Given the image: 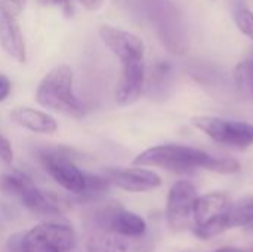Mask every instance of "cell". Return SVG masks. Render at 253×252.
Listing matches in <instances>:
<instances>
[{
  "label": "cell",
  "mask_w": 253,
  "mask_h": 252,
  "mask_svg": "<svg viewBox=\"0 0 253 252\" xmlns=\"http://www.w3.org/2000/svg\"><path fill=\"white\" fill-rule=\"evenodd\" d=\"M135 166H156L168 171H191L206 169L218 174H236L240 171V163L234 159H218L199 149L166 144L144 150L133 159Z\"/></svg>",
  "instance_id": "obj_1"
},
{
  "label": "cell",
  "mask_w": 253,
  "mask_h": 252,
  "mask_svg": "<svg viewBox=\"0 0 253 252\" xmlns=\"http://www.w3.org/2000/svg\"><path fill=\"white\" fill-rule=\"evenodd\" d=\"M36 101L44 108L76 119L84 116V105L74 94L73 70L67 64H59L43 76L36 91Z\"/></svg>",
  "instance_id": "obj_2"
},
{
  "label": "cell",
  "mask_w": 253,
  "mask_h": 252,
  "mask_svg": "<svg viewBox=\"0 0 253 252\" xmlns=\"http://www.w3.org/2000/svg\"><path fill=\"white\" fill-rule=\"evenodd\" d=\"M231 202L225 193L213 192L199 196L194 205L193 233L202 239H212L228 230V212Z\"/></svg>",
  "instance_id": "obj_3"
},
{
  "label": "cell",
  "mask_w": 253,
  "mask_h": 252,
  "mask_svg": "<svg viewBox=\"0 0 253 252\" xmlns=\"http://www.w3.org/2000/svg\"><path fill=\"white\" fill-rule=\"evenodd\" d=\"M0 189L19 199V202L31 212L44 217H56L61 214L59 199L47 192L40 190L27 175L21 172L6 174L0 180Z\"/></svg>",
  "instance_id": "obj_4"
},
{
  "label": "cell",
  "mask_w": 253,
  "mask_h": 252,
  "mask_svg": "<svg viewBox=\"0 0 253 252\" xmlns=\"http://www.w3.org/2000/svg\"><path fill=\"white\" fill-rule=\"evenodd\" d=\"M77 244L71 226L61 223H43L22 235L21 252H70Z\"/></svg>",
  "instance_id": "obj_5"
},
{
  "label": "cell",
  "mask_w": 253,
  "mask_h": 252,
  "mask_svg": "<svg viewBox=\"0 0 253 252\" xmlns=\"http://www.w3.org/2000/svg\"><path fill=\"white\" fill-rule=\"evenodd\" d=\"M39 160L46 174L62 189L79 196L84 193L87 174L80 171L64 149H43L39 151Z\"/></svg>",
  "instance_id": "obj_6"
},
{
  "label": "cell",
  "mask_w": 253,
  "mask_h": 252,
  "mask_svg": "<svg viewBox=\"0 0 253 252\" xmlns=\"http://www.w3.org/2000/svg\"><path fill=\"white\" fill-rule=\"evenodd\" d=\"M193 125L224 146L245 149L253 144V125L246 122L227 120L215 116H197L193 117Z\"/></svg>",
  "instance_id": "obj_7"
},
{
  "label": "cell",
  "mask_w": 253,
  "mask_h": 252,
  "mask_svg": "<svg viewBox=\"0 0 253 252\" xmlns=\"http://www.w3.org/2000/svg\"><path fill=\"white\" fill-rule=\"evenodd\" d=\"M197 198L196 186L190 181H178L172 186L166 203V218L172 230L184 232L193 226Z\"/></svg>",
  "instance_id": "obj_8"
},
{
  "label": "cell",
  "mask_w": 253,
  "mask_h": 252,
  "mask_svg": "<svg viewBox=\"0 0 253 252\" xmlns=\"http://www.w3.org/2000/svg\"><path fill=\"white\" fill-rule=\"evenodd\" d=\"M104 45L117 56L122 65L136 61H144L145 45L136 34L117 28L114 25L104 24L98 30Z\"/></svg>",
  "instance_id": "obj_9"
},
{
  "label": "cell",
  "mask_w": 253,
  "mask_h": 252,
  "mask_svg": "<svg viewBox=\"0 0 253 252\" xmlns=\"http://www.w3.org/2000/svg\"><path fill=\"white\" fill-rule=\"evenodd\" d=\"M153 22L156 24L159 37L162 39L168 50L176 55H181L187 50L188 40L185 36V30L173 6L160 4L159 7H156V15H154Z\"/></svg>",
  "instance_id": "obj_10"
},
{
  "label": "cell",
  "mask_w": 253,
  "mask_h": 252,
  "mask_svg": "<svg viewBox=\"0 0 253 252\" xmlns=\"http://www.w3.org/2000/svg\"><path fill=\"white\" fill-rule=\"evenodd\" d=\"M145 85L144 61L129 62L122 65V74L114 89V100L119 105H130L136 102Z\"/></svg>",
  "instance_id": "obj_11"
},
{
  "label": "cell",
  "mask_w": 253,
  "mask_h": 252,
  "mask_svg": "<svg viewBox=\"0 0 253 252\" xmlns=\"http://www.w3.org/2000/svg\"><path fill=\"white\" fill-rule=\"evenodd\" d=\"M108 180L119 189L130 193H144L162 186V177L157 172L141 166L110 171Z\"/></svg>",
  "instance_id": "obj_12"
},
{
  "label": "cell",
  "mask_w": 253,
  "mask_h": 252,
  "mask_svg": "<svg viewBox=\"0 0 253 252\" xmlns=\"http://www.w3.org/2000/svg\"><path fill=\"white\" fill-rule=\"evenodd\" d=\"M0 45L3 50L16 62H25L27 49L16 16L0 7Z\"/></svg>",
  "instance_id": "obj_13"
},
{
  "label": "cell",
  "mask_w": 253,
  "mask_h": 252,
  "mask_svg": "<svg viewBox=\"0 0 253 252\" xmlns=\"http://www.w3.org/2000/svg\"><path fill=\"white\" fill-rule=\"evenodd\" d=\"M10 119L12 122H15L16 125L36 132V134H55L58 131V122L53 116L36 110V108H30V107H18L15 110L10 111Z\"/></svg>",
  "instance_id": "obj_14"
},
{
  "label": "cell",
  "mask_w": 253,
  "mask_h": 252,
  "mask_svg": "<svg viewBox=\"0 0 253 252\" xmlns=\"http://www.w3.org/2000/svg\"><path fill=\"white\" fill-rule=\"evenodd\" d=\"M87 252H127V245L122 239L110 232H96L86 242Z\"/></svg>",
  "instance_id": "obj_15"
},
{
  "label": "cell",
  "mask_w": 253,
  "mask_h": 252,
  "mask_svg": "<svg viewBox=\"0 0 253 252\" xmlns=\"http://www.w3.org/2000/svg\"><path fill=\"white\" fill-rule=\"evenodd\" d=\"M253 223V195L242 198L231 205L228 212V227H242Z\"/></svg>",
  "instance_id": "obj_16"
},
{
  "label": "cell",
  "mask_w": 253,
  "mask_h": 252,
  "mask_svg": "<svg viewBox=\"0 0 253 252\" xmlns=\"http://www.w3.org/2000/svg\"><path fill=\"white\" fill-rule=\"evenodd\" d=\"M236 80L242 89L253 97V56L242 61L236 68Z\"/></svg>",
  "instance_id": "obj_17"
},
{
  "label": "cell",
  "mask_w": 253,
  "mask_h": 252,
  "mask_svg": "<svg viewBox=\"0 0 253 252\" xmlns=\"http://www.w3.org/2000/svg\"><path fill=\"white\" fill-rule=\"evenodd\" d=\"M237 28L253 42V12L249 9H240L234 15Z\"/></svg>",
  "instance_id": "obj_18"
},
{
  "label": "cell",
  "mask_w": 253,
  "mask_h": 252,
  "mask_svg": "<svg viewBox=\"0 0 253 252\" xmlns=\"http://www.w3.org/2000/svg\"><path fill=\"white\" fill-rule=\"evenodd\" d=\"M0 160L6 165H10L13 160V150L10 147V143L1 134H0Z\"/></svg>",
  "instance_id": "obj_19"
},
{
  "label": "cell",
  "mask_w": 253,
  "mask_h": 252,
  "mask_svg": "<svg viewBox=\"0 0 253 252\" xmlns=\"http://www.w3.org/2000/svg\"><path fill=\"white\" fill-rule=\"evenodd\" d=\"M25 1L27 0H0V7H3L13 16H18L24 10Z\"/></svg>",
  "instance_id": "obj_20"
},
{
  "label": "cell",
  "mask_w": 253,
  "mask_h": 252,
  "mask_svg": "<svg viewBox=\"0 0 253 252\" xmlns=\"http://www.w3.org/2000/svg\"><path fill=\"white\" fill-rule=\"evenodd\" d=\"M10 91H12L10 80L4 74H0V102H3L10 95Z\"/></svg>",
  "instance_id": "obj_21"
},
{
  "label": "cell",
  "mask_w": 253,
  "mask_h": 252,
  "mask_svg": "<svg viewBox=\"0 0 253 252\" xmlns=\"http://www.w3.org/2000/svg\"><path fill=\"white\" fill-rule=\"evenodd\" d=\"M87 10H98L105 0H79Z\"/></svg>",
  "instance_id": "obj_22"
},
{
  "label": "cell",
  "mask_w": 253,
  "mask_h": 252,
  "mask_svg": "<svg viewBox=\"0 0 253 252\" xmlns=\"http://www.w3.org/2000/svg\"><path fill=\"white\" fill-rule=\"evenodd\" d=\"M53 3H56L58 6H61L65 12L70 13V0H52Z\"/></svg>",
  "instance_id": "obj_23"
},
{
  "label": "cell",
  "mask_w": 253,
  "mask_h": 252,
  "mask_svg": "<svg viewBox=\"0 0 253 252\" xmlns=\"http://www.w3.org/2000/svg\"><path fill=\"white\" fill-rule=\"evenodd\" d=\"M212 252H243L242 250H239V248H221V250H216V251H212Z\"/></svg>",
  "instance_id": "obj_24"
}]
</instances>
